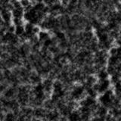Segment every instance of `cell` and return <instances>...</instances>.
Instances as JSON below:
<instances>
[{
    "label": "cell",
    "mask_w": 121,
    "mask_h": 121,
    "mask_svg": "<svg viewBox=\"0 0 121 121\" xmlns=\"http://www.w3.org/2000/svg\"><path fill=\"white\" fill-rule=\"evenodd\" d=\"M86 93V89L82 85L74 86L69 93V95L67 96V100H81L84 98Z\"/></svg>",
    "instance_id": "cell-1"
},
{
    "label": "cell",
    "mask_w": 121,
    "mask_h": 121,
    "mask_svg": "<svg viewBox=\"0 0 121 121\" xmlns=\"http://www.w3.org/2000/svg\"><path fill=\"white\" fill-rule=\"evenodd\" d=\"M1 17L2 20L6 23H12V11L7 9L1 8Z\"/></svg>",
    "instance_id": "cell-2"
},
{
    "label": "cell",
    "mask_w": 121,
    "mask_h": 121,
    "mask_svg": "<svg viewBox=\"0 0 121 121\" xmlns=\"http://www.w3.org/2000/svg\"><path fill=\"white\" fill-rule=\"evenodd\" d=\"M2 94H3V96L8 98V99H12L15 96H17V88H15L14 86L8 87L6 90Z\"/></svg>",
    "instance_id": "cell-3"
},
{
    "label": "cell",
    "mask_w": 121,
    "mask_h": 121,
    "mask_svg": "<svg viewBox=\"0 0 121 121\" xmlns=\"http://www.w3.org/2000/svg\"><path fill=\"white\" fill-rule=\"evenodd\" d=\"M95 104H97L95 98H92L88 95H87V97L81 99L80 101H79V105L80 106H86V107H89L90 108L93 107Z\"/></svg>",
    "instance_id": "cell-4"
},
{
    "label": "cell",
    "mask_w": 121,
    "mask_h": 121,
    "mask_svg": "<svg viewBox=\"0 0 121 121\" xmlns=\"http://www.w3.org/2000/svg\"><path fill=\"white\" fill-rule=\"evenodd\" d=\"M53 79H52L49 77H46L44 80L43 81V84L44 86V90L45 92L47 95L51 94L52 92H53Z\"/></svg>",
    "instance_id": "cell-5"
},
{
    "label": "cell",
    "mask_w": 121,
    "mask_h": 121,
    "mask_svg": "<svg viewBox=\"0 0 121 121\" xmlns=\"http://www.w3.org/2000/svg\"><path fill=\"white\" fill-rule=\"evenodd\" d=\"M60 112L58 109L52 110V111H48L46 116L45 118L48 121H55L56 120H58L60 118Z\"/></svg>",
    "instance_id": "cell-6"
},
{
    "label": "cell",
    "mask_w": 121,
    "mask_h": 121,
    "mask_svg": "<svg viewBox=\"0 0 121 121\" xmlns=\"http://www.w3.org/2000/svg\"><path fill=\"white\" fill-rule=\"evenodd\" d=\"M48 110L45 108H42L41 107H36L33 109V117L39 119H43L46 116Z\"/></svg>",
    "instance_id": "cell-7"
},
{
    "label": "cell",
    "mask_w": 121,
    "mask_h": 121,
    "mask_svg": "<svg viewBox=\"0 0 121 121\" xmlns=\"http://www.w3.org/2000/svg\"><path fill=\"white\" fill-rule=\"evenodd\" d=\"M30 82L32 85H36L42 82V77L35 71H31L30 75Z\"/></svg>",
    "instance_id": "cell-8"
},
{
    "label": "cell",
    "mask_w": 121,
    "mask_h": 121,
    "mask_svg": "<svg viewBox=\"0 0 121 121\" xmlns=\"http://www.w3.org/2000/svg\"><path fill=\"white\" fill-rule=\"evenodd\" d=\"M64 89H65L64 84L61 80L56 79L55 81H54V83H53V92L54 93H58Z\"/></svg>",
    "instance_id": "cell-9"
},
{
    "label": "cell",
    "mask_w": 121,
    "mask_h": 121,
    "mask_svg": "<svg viewBox=\"0 0 121 121\" xmlns=\"http://www.w3.org/2000/svg\"><path fill=\"white\" fill-rule=\"evenodd\" d=\"M53 36L56 38L57 40L58 41V43L59 42L67 39V34L64 32V30H57L55 33H53Z\"/></svg>",
    "instance_id": "cell-10"
},
{
    "label": "cell",
    "mask_w": 121,
    "mask_h": 121,
    "mask_svg": "<svg viewBox=\"0 0 121 121\" xmlns=\"http://www.w3.org/2000/svg\"><path fill=\"white\" fill-rule=\"evenodd\" d=\"M81 120V113L79 111L73 110L70 115L68 116V121H80Z\"/></svg>",
    "instance_id": "cell-11"
},
{
    "label": "cell",
    "mask_w": 121,
    "mask_h": 121,
    "mask_svg": "<svg viewBox=\"0 0 121 121\" xmlns=\"http://www.w3.org/2000/svg\"><path fill=\"white\" fill-rule=\"evenodd\" d=\"M108 108L104 107L103 105H100L98 108L97 109V111L95 112V113L100 117H103V118H105V117L108 114Z\"/></svg>",
    "instance_id": "cell-12"
},
{
    "label": "cell",
    "mask_w": 121,
    "mask_h": 121,
    "mask_svg": "<svg viewBox=\"0 0 121 121\" xmlns=\"http://www.w3.org/2000/svg\"><path fill=\"white\" fill-rule=\"evenodd\" d=\"M109 77V73L107 71L106 67H104L101 69L100 70H98L97 72V77L98 80H104V79H108Z\"/></svg>",
    "instance_id": "cell-13"
},
{
    "label": "cell",
    "mask_w": 121,
    "mask_h": 121,
    "mask_svg": "<svg viewBox=\"0 0 121 121\" xmlns=\"http://www.w3.org/2000/svg\"><path fill=\"white\" fill-rule=\"evenodd\" d=\"M50 37H52L50 33L48 32V30H42L39 32V33L38 34V38H39V40L42 43H43L44 41L46 39H49Z\"/></svg>",
    "instance_id": "cell-14"
},
{
    "label": "cell",
    "mask_w": 121,
    "mask_h": 121,
    "mask_svg": "<svg viewBox=\"0 0 121 121\" xmlns=\"http://www.w3.org/2000/svg\"><path fill=\"white\" fill-rule=\"evenodd\" d=\"M120 62V60L117 55H109L108 60V65L114 66L116 67L117 64Z\"/></svg>",
    "instance_id": "cell-15"
},
{
    "label": "cell",
    "mask_w": 121,
    "mask_h": 121,
    "mask_svg": "<svg viewBox=\"0 0 121 121\" xmlns=\"http://www.w3.org/2000/svg\"><path fill=\"white\" fill-rule=\"evenodd\" d=\"M25 11L24 8H19V9H14L12 10V16L13 17L17 18H24Z\"/></svg>",
    "instance_id": "cell-16"
},
{
    "label": "cell",
    "mask_w": 121,
    "mask_h": 121,
    "mask_svg": "<svg viewBox=\"0 0 121 121\" xmlns=\"http://www.w3.org/2000/svg\"><path fill=\"white\" fill-rule=\"evenodd\" d=\"M15 35H17L18 37H21L25 33V27L24 24L23 25H18L15 26V31H14Z\"/></svg>",
    "instance_id": "cell-17"
},
{
    "label": "cell",
    "mask_w": 121,
    "mask_h": 121,
    "mask_svg": "<svg viewBox=\"0 0 121 121\" xmlns=\"http://www.w3.org/2000/svg\"><path fill=\"white\" fill-rule=\"evenodd\" d=\"M17 117L14 114V113L12 112H7L5 113V117L4 121H17Z\"/></svg>",
    "instance_id": "cell-18"
},
{
    "label": "cell",
    "mask_w": 121,
    "mask_h": 121,
    "mask_svg": "<svg viewBox=\"0 0 121 121\" xmlns=\"http://www.w3.org/2000/svg\"><path fill=\"white\" fill-rule=\"evenodd\" d=\"M86 94H87V95L88 96H90V97H92V98H95L98 95V92H96L95 90L93 89V87H89V88H87L86 89Z\"/></svg>",
    "instance_id": "cell-19"
},
{
    "label": "cell",
    "mask_w": 121,
    "mask_h": 121,
    "mask_svg": "<svg viewBox=\"0 0 121 121\" xmlns=\"http://www.w3.org/2000/svg\"><path fill=\"white\" fill-rule=\"evenodd\" d=\"M24 18H17V17H13L12 18V24L14 26H18V25H23L25 23L24 21Z\"/></svg>",
    "instance_id": "cell-20"
},
{
    "label": "cell",
    "mask_w": 121,
    "mask_h": 121,
    "mask_svg": "<svg viewBox=\"0 0 121 121\" xmlns=\"http://www.w3.org/2000/svg\"><path fill=\"white\" fill-rule=\"evenodd\" d=\"M117 46H112L111 48L109 49L108 53H109V55H117Z\"/></svg>",
    "instance_id": "cell-21"
},
{
    "label": "cell",
    "mask_w": 121,
    "mask_h": 121,
    "mask_svg": "<svg viewBox=\"0 0 121 121\" xmlns=\"http://www.w3.org/2000/svg\"><path fill=\"white\" fill-rule=\"evenodd\" d=\"M58 2H60V0H44V3L48 6H51L53 4L58 3Z\"/></svg>",
    "instance_id": "cell-22"
},
{
    "label": "cell",
    "mask_w": 121,
    "mask_h": 121,
    "mask_svg": "<svg viewBox=\"0 0 121 121\" xmlns=\"http://www.w3.org/2000/svg\"><path fill=\"white\" fill-rule=\"evenodd\" d=\"M91 121H105V118L97 116V117H95L94 118H92Z\"/></svg>",
    "instance_id": "cell-23"
},
{
    "label": "cell",
    "mask_w": 121,
    "mask_h": 121,
    "mask_svg": "<svg viewBox=\"0 0 121 121\" xmlns=\"http://www.w3.org/2000/svg\"><path fill=\"white\" fill-rule=\"evenodd\" d=\"M60 2L64 6H67L68 4L70 3V0H60Z\"/></svg>",
    "instance_id": "cell-24"
},
{
    "label": "cell",
    "mask_w": 121,
    "mask_h": 121,
    "mask_svg": "<svg viewBox=\"0 0 121 121\" xmlns=\"http://www.w3.org/2000/svg\"><path fill=\"white\" fill-rule=\"evenodd\" d=\"M30 121H40V119L39 118H36V117H32L31 120H30Z\"/></svg>",
    "instance_id": "cell-25"
}]
</instances>
